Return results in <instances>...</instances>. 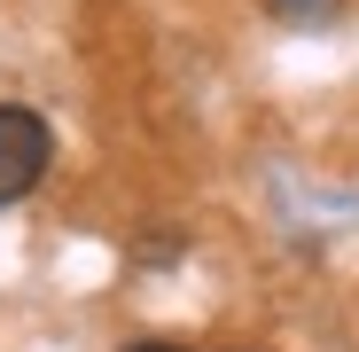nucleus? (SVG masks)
<instances>
[{
    "label": "nucleus",
    "mask_w": 359,
    "mask_h": 352,
    "mask_svg": "<svg viewBox=\"0 0 359 352\" xmlns=\"http://www.w3.org/2000/svg\"><path fill=\"white\" fill-rule=\"evenodd\" d=\"M133 352H188V344H133Z\"/></svg>",
    "instance_id": "7ed1b4c3"
},
{
    "label": "nucleus",
    "mask_w": 359,
    "mask_h": 352,
    "mask_svg": "<svg viewBox=\"0 0 359 352\" xmlns=\"http://www.w3.org/2000/svg\"><path fill=\"white\" fill-rule=\"evenodd\" d=\"M55 141H47V117L32 110H0V204H16L39 188V172H47Z\"/></svg>",
    "instance_id": "f257e3e1"
},
{
    "label": "nucleus",
    "mask_w": 359,
    "mask_h": 352,
    "mask_svg": "<svg viewBox=\"0 0 359 352\" xmlns=\"http://www.w3.org/2000/svg\"><path fill=\"white\" fill-rule=\"evenodd\" d=\"M273 16H281L289 32H320V24L344 16V0H273Z\"/></svg>",
    "instance_id": "f03ea898"
}]
</instances>
